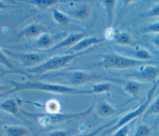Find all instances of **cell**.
<instances>
[{"label": "cell", "mask_w": 159, "mask_h": 136, "mask_svg": "<svg viewBox=\"0 0 159 136\" xmlns=\"http://www.w3.org/2000/svg\"><path fill=\"white\" fill-rule=\"evenodd\" d=\"M53 43L52 37L47 34H42L37 42V45L39 47L42 48H50Z\"/></svg>", "instance_id": "cell-18"}, {"label": "cell", "mask_w": 159, "mask_h": 136, "mask_svg": "<svg viewBox=\"0 0 159 136\" xmlns=\"http://www.w3.org/2000/svg\"><path fill=\"white\" fill-rule=\"evenodd\" d=\"M119 120V119H116L112 121H110L105 124H103L102 125L98 127L97 129H94V130H93L91 132H89L88 134H84V135H81L80 136H98L99 134H100L102 131L105 130L106 129H108L110 127H112L114 125H115L116 124V122H117V120Z\"/></svg>", "instance_id": "cell-21"}, {"label": "cell", "mask_w": 159, "mask_h": 136, "mask_svg": "<svg viewBox=\"0 0 159 136\" xmlns=\"http://www.w3.org/2000/svg\"><path fill=\"white\" fill-rule=\"evenodd\" d=\"M145 114L147 116L159 114V97H158L153 102H152Z\"/></svg>", "instance_id": "cell-24"}, {"label": "cell", "mask_w": 159, "mask_h": 136, "mask_svg": "<svg viewBox=\"0 0 159 136\" xmlns=\"http://www.w3.org/2000/svg\"><path fill=\"white\" fill-rule=\"evenodd\" d=\"M142 32L145 34H159V22H157L143 27Z\"/></svg>", "instance_id": "cell-26"}, {"label": "cell", "mask_w": 159, "mask_h": 136, "mask_svg": "<svg viewBox=\"0 0 159 136\" xmlns=\"http://www.w3.org/2000/svg\"><path fill=\"white\" fill-rule=\"evenodd\" d=\"M102 3L104 6L107 17V25L109 27H112L114 19V10L116 1H104Z\"/></svg>", "instance_id": "cell-16"}, {"label": "cell", "mask_w": 159, "mask_h": 136, "mask_svg": "<svg viewBox=\"0 0 159 136\" xmlns=\"http://www.w3.org/2000/svg\"><path fill=\"white\" fill-rule=\"evenodd\" d=\"M86 52L87 50H85L71 54L53 57L37 66L30 68H26L25 69V71L27 73L29 74L41 75L48 71L58 70L66 66L76 58L83 55Z\"/></svg>", "instance_id": "cell-3"}, {"label": "cell", "mask_w": 159, "mask_h": 136, "mask_svg": "<svg viewBox=\"0 0 159 136\" xmlns=\"http://www.w3.org/2000/svg\"><path fill=\"white\" fill-rule=\"evenodd\" d=\"M128 76L145 80L154 84L158 80L159 65H148L141 66L139 71L130 74Z\"/></svg>", "instance_id": "cell-7"}, {"label": "cell", "mask_w": 159, "mask_h": 136, "mask_svg": "<svg viewBox=\"0 0 159 136\" xmlns=\"http://www.w3.org/2000/svg\"><path fill=\"white\" fill-rule=\"evenodd\" d=\"M0 63L3 64L4 66H6L7 68L10 69L12 71H14V72H16V73H18L26 75V73L25 71H20V70H18L17 68H16L11 63V62L8 59V58L6 57V53L4 52H2L1 49H0Z\"/></svg>", "instance_id": "cell-19"}, {"label": "cell", "mask_w": 159, "mask_h": 136, "mask_svg": "<svg viewBox=\"0 0 159 136\" xmlns=\"http://www.w3.org/2000/svg\"><path fill=\"white\" fill-rule=\"evenodd\" d=\"M130 124L131 123L127 124L119 128L118 129H117L114 132L112 136H128L129 130H130Z\"/></svg>", "instance_id": "cell-28"}, {"label": "cell", "mask_w": 159, "mask_h": 136, "mask_svg": "<svg viewBox=\"0 0 159 136\" xmlns=\"http://www.w3.org/2000/svg\"><path fill=\"white\" fill-rule=\"evenodd\" d=\"M103 41V39L96 37H84L79 41L75 45L71 47L70 49L76 52H80L87 50V49L93 45H97Z\"/></svg>", "instance_id": "cell-10"}, {"label": "cell", "mask_w": 159, "mask_h": 136, "mask_svg": "<svg viewBox=\"0 0 159 136\" xmlns=\"http://www.w3.org/2000/svg\"><path fill=\"white\" fill-rule=\"evenodd\" d=\"M115 42L122 45H129L132 43V39L129 35L126 33H119Z\"/></svg>", "instance_id": "cell-23"}, {"label": "cell", "mask_w": 159, "mask_h": 136, "mask_svg": "<svg viewBox=\"0 0 159 136\" xmlns=\"http://www.w3.org/2000/svg\"><path fill=\"white\" fill-rule=\"evenodd\" d=\"M98 113L101 117H110L116 114V110L110 103L104 101L98 106Z\"/></svg>", "instance_id": "cell-14"}, {"label": "cell", "mask_w": 159, "mask_h": 136, "mask_svg": "<svg viewBox=\"0 0 159 136\" xmlns=\"http://www.w3.org/2000/svg\"><path fill=\"white\" fill-rule=\"evenodd\" d=\"M52 15L54 20L61 25H67L70 22L69 17L66 14L59 11L58 10L54 9L52 12Z\"/></svg>", "instance_id": "cell-20"}, {"label": "cell", "mask_w": 159, "mask_h": 136, "mask_svg": "<svg viewBox=\"0 0 159 136\" xmlns=\"http://www.w3.org/2000/svg\"><path fill=\"white\" fill-rule=\"evenodd\" d=\"M44 28L40 25L33 24L29 26L24 32L22 35L25 37H34L43 34Z\"/></svg>", "instance_id": "cell-17"}, {"label": "cell", "mask_w": 159, "mask_h": 136, "mask_svg": "<svg viewBox=\"0 0 159 136\" xmlns=\"http://www.w3.org/2000/svg\"><path fill=\"white\" fill-rule=\"evenodd\" d=\"M100 78L99 76L92 75L83 71H76L69 75V79L71 84L76 86L84 84L89 81Z\"/></svg>", "instance_id": "cell-9"}, {"label": "cell", "mask_w": 159, "mask_h": 136, "mask_svg": "<svg viewBox=\"0 0 159 136\" xmlns=\"http://www.w3.org/2000/svg\"><path fill=\"white\" fill-rule=\"evenodd\" d=\"M119 33L120 32L113 27H109L106 30L105 36L107 40L115 41Z\"/></svg>", "instance_id": "cell-27"}, {"label": "cell", "mask_w": 159, "mask_h": 136, "mask_svg": "<svg viewBox=\"0 0 159 136\" xmlns=\"http://www.w3.org/2000/svg\"><path fill=\"white\" fill-rule=\"evenodd\" d=\"M159 85V79L153 85L152 88L150 89L148 93L147 99L145 102H143L140 106L134 109V111L127 113L121 118L119 119L115 125H114L109 130V132H114L119 128L129 123H132L133 120L136 119L137 118L141 116L143 114H145L150 104L152 102L153 97L156 93L157 89Z\"/></svg>", "instance_id": "cell-4"}, {"label": "cell", "mask_w": 159, "mask_h": 136, "mask_svg": "<svg viewBox=\"0 0 159 136\" xmlns=\"http://www.w3.org/2000/svg\"><path fill=\"white\" fill-rule=\"evenodd\" d=\"M6 7H7V6L4 2L0 1V9H4V8H5Z\"/></svg>", "instance_id": "cell-35"}, {"label": "cell", "mask_w": 159, "mask_h": 136, "mask_svg": "<svg viewBox=\"0 0 159 136\" xmlns=\"http://www.w3.org/2000/svg\"><path fill=\"white\" fill-rule=\"evenodd\" d=\"M4 130L7 136H27L29 134L27 129L20 126L5 125Z\"/></svg>", "instance_id": "cell-12"}, {"label": "cell", "mask_w": 159, "mask_h": 136, "mask_svg": "<svg viewBox=\"0 0 159 136\" xmlns=\"http://www.w3.org/2000/svg\"><path fill=\"white\" fill-rule=\"evenodd\" d=\"M89 15V9L88 7H86V6H84L82 8H81L76 14V17H80V19H86L88 17Z\"/></svg>", "instance_id": "cell-30"}, {"label": "cell", "mask_w": 159, "mask_h": 136, "mask_svg": "<svg viewBox=\"0 0 159 136\" xmlns=\"http://www.w3.org/2000/svg\"><path fill=\"white\" fill-rule=\"evenodd\" d=\"M30 2L41 9H45L54 5L57 2L56 1H34Z\"/></svg>", "instance_id": "cell-29"}, {"label": "cell", "mask_w": 159, "mask_h": 136, "mask_svg": "<svg viewBox=\"0 0 159 136\" xmlns=\"http://www.w3.org/2000/svg\"><path fill=\"white\" fill-rule=\"evenodd\" d=\"M7 89H8V88H7V86L0 84V93H1L2 91H5V92H6L7 90ZM5 92H4V93H5Z\"/></svg>", "instance_id": "cell-34"}, {"label": "cell", "mask_w": 159, "mask_h": 136, "mask_svg": "<svg viewBox=\"0 0 159 136\" xmlns=\"http://www.w3.org/2000/svg\"><path fill=\"white\" fill-rule=\"evenodd\" d=\"M93 107H90L88 109L78 113H69V114H49V113H29L27 112H23L25 115L30 117H35L39 119L40 121L42 122V125H48L50 124H55L58 122H64L76 118H80L88 115L92 111Z\"/></svg>", "instance_id": "cell-5"}, {"label": "cell", "mask_w": 159, "mask_h": 136, "mask_svg": "<svg viewBox=\"0 0 159 136\" xmlns=\"http://www.w3.org/2000/svg\"><path fill=\"white\" fill-rule=\"evenodd\" d=\"M75 136H78V135H75Z\"/></svg>", "instance_id": "cell-37"}, {"label": "cell", "mask_w": 159, "mask_h": 136, "mask_svg": "<svg viewBox=\"0 0 159 136\" xmlns=\"http://www.w3.org/2000/svg\"><path fill=\"white\" fill-rule=\"evenodd\" d=\"M86 34L84 33H73L69 35L62 41L57 43L55 45L50 47V48L48 49V52H52L59 50L60 48L73 47L76 43H77L79 41H80L83 38L86 37Z\"/></svg>", "instance_id": "cell-8"}, {"label": "cell", "mask_w": 159, "mask_h": 136, "mask_svg": "<svg viewBox=\"0 0 159 136\" xmlns=\"http://www.w3.org/2000/svg\"><path fill=\"white\" fill-rule=\"evenodd\" d=\"M145 17H159V4H157L153 7L149 12H148L145 15Z\"/></svg>", "instance_id": "cell-31"}, {"label": "cell", "mask_w": 159, "mask_h": 136, "mask_svg": "<svg viewBox=\"0 0 159 136\" xmlns=\"http://www.w3.org/2000/svg\"><path fill=\"white\" fill-rule=\"evenodd\" d=\"M4 52L11 57L17 59L24 65L28 67L27 68H30L40 65V63L43 61L45 58L44 55L35 53H22L9 50H4Z\"/></svg>", "instance_id": "cell-6"}, {"label": "cell", "mask_w": 159, "mask_h": 136, "mask_svg": "<svg viewBox=\"0 0 159 136\" xmlns=\"http://www.w3.org/2000/svg\"><path fill=\"white\" fill-rule=\"evenodd\" d=\"M144 84L137 81H128L124 86V90L129 95L135 98L138 97L143 89Z\"/></svg>", "instance_id": "cell-11"}, {"label": "cell", "mask_w": 159, "mask_h": 136, "mask_svg": "<svg viewBox=\"0 0 159 136\" xmlns=\"http://www.w3.org/2000/svg\"><path fill=\"white\" fill-rule=\"evenodd\" d=\"M68 132L63 130H59L52 132L50 134V136H68Z\"/></svg>", "instance_id": "cell-32"}, {"label": "cell", "mask_w": 159, "mask_h": 136, "mask_svg": "<svg viewBox=\"0 0 159 136\" xmlns=\"http://www.w3.org/2000/svg\"><path fill=\"white\" fill-rule=\"evenodd\" d=\"M153 42L154 45H155V46H157V47L159 48V34L157 35H156V36L154 37V39H153Z\"/></svg>", "instance_id": "cell-33"}, {"label": "cell", "mask_w": 159, "mask_h": 136, "mask_svg": "<svg viewBox=\"0 0 159 136\" xmlns=\"http://www.w3.org/2000/svg\"><path fill=\"white\" fill-rule=\"evenodd\" d=\"M13 88L9 89L5 93H3L0 97H5L7 95L27 90H37L55 93L58 94H93V91L91 89H79L75 87L65 86L64 84H53L36 81H27L25 82L10 81Z\"/></svg>", "instance_id": "cell-1"}, {"label": "cell", "mask_w": 159, "mask_h": 136, "mask_svg": "<svg viewBox=\"0 0 159 136\" xmlns=\"http://www.w3.org/2000/svg\"><path fill=\"white\" fill-rule=\"evenodd\" d=\"M101 61L98 66L106 69H128L148 65H159V60L143 61L117 54H109L101 56Z\"/></svg>", "instance_id": "cell-2"}, {"label": "cell", "mask_w": 159, "mask_h": 136, "mask_svg": "<svg viewBox=\"0 0 159 136\" xmlns=\"http://www.w3.org/2000/svg\"><path fill=\"white\" fill-rule=\"evenodd\" d=\"M2 72H3V70H2L1 69H0V73H1Z\"/></svg>", "instance_id": "cell-36"}, {"label": "cell", "mask_w": 159, "mask_h": 136, "mask_svg": "<svg viewBox=\"0 0 159 136\" xmlns=\"http://www.w3.org/2000/svg\"><path fill=\"white\" fill-rule=\"evenodd\" d=\"M129 55L132 58L143 60V61H149L153 60V57L152 54L146 50L139 48L135 50H130Z\"/></svg>", "instance_id": "cell-15"}, {"label": "cell", "mask_w": 159, "mask_h": 136, "mask_svg": "<svg viewBox=\"0 0 159 136\" xmlns=\"http://www.w3.org/2000/svg\"><path fill=\"white\" fill-rule=\"evenodd\" d=\"M152 129L147 125H141L136 130L134 136H150Z\"/></svg>", "instance_id": "cell-25"}, {"label": "cell", "mask_w": 159, "mask_h": 136, "mask_svg": "<svg viewBox=\"0 0 159 136\" xmlns=\"http://www.w3.org/2000/svg\"><path fill=\"white\" fill-rule=\"evenodd\" d=\"M46 108H47V111H48L47 113L57 114V113H58V111L60 108V106L58 101L51 99L47 102Z\"/></svg>", "instance_id": "cell-22"}, {"label": "cell", "mask_w": 159, "mask_h": 136, "mask_svg": "<svg viewBox=\"0 0 159 136\" xmlns=\"http://www.w3.org/2000/svg\"><path fill=\"white\" fill-rule=\"evenodd\" d=\"M0 107L14 116H17L19 112V106L17 101L13 99H9L0 104Z\"/></svg>", "instance_id": "cell-13"}]
</instances>
